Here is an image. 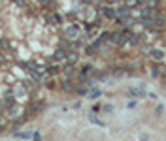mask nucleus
Masks as SVG:
<instances>
[{
  "label": "nucleus",
  "instance_id": "nucleus-9",
  "mask_svg": "<svg viewBox=\"0 0 166 141\" xmlns=\"http://www.w3.org/2000/svg\"><path fill=\"white\" fill-rule=\"evenodd\" d=\"M40 2V6H43V8H51L53 6V0H38Z\"/></svg>",
  "mask_w": 166,
  "mask_h": 141
},
{
  "label": "nucleus",
  "instance_id": "nucleus-13",
  "mask_svg": "<svg viewBox=\"0 0 166 141\" xmlns=\"http://www.w3.org/2000/svg\"><path fill=\"white\" fill-rule=\"evenodd\" d=\"M104 113H108V115H110V113H113V105H110V104H108V105H104Z\"/></svg>",
  "mask_w": 166,
  "mask_h": 141
},
{
  "label": "nucleus",
  "instance_id": "nucleus-3",
  "mask_svg": "<svg viewBox=\"0 0 166 141\" xmlns=\"http://www.w3.org/2000/svg\"><path fill=\"white\" fill-rule=\"evenodd\" d=\"M98 11H100V17L104 19H115V10L111 6H100Z\"/></svg>",
  "mask_w": 166,
  "mask_h": 141
},
{
  "label": "nucleus",
  "instance_id": "nucleus-10",
  "mask_svg": "<svg viewBox=\"0 0 166 141\" xmlns=\"http://www.w3.org/2000/svg\"><path fill=\"white\" fill-rule=\"evenodd\" d=\"M59 66H47V74H59Z\"/></svg>",
  "mask_w": 166,
  "mask_h": 141
},
{
  "label": "nucleus",
  "instance_id": "nucleus-7",
  "mask_svg": "<svg viewBox=\"0 0 166 141\" xmlns=\"http://www.w3.org/2000/svg\"><path fill=\"white\" fill-rule=\"evenodd\" d=\"M89 121H91V122H94L96 126H104V122L96 117V113H89Z\"/></svg>",
  "mask_w": 166,
  "mask_h": 141
},
{
  "label": "nucleus",
  "instance_id": "nucleus-1",
  "mask_svg": "<svg viewBox=\"0 0 166 141\" xmlns=\"http://www.w3.org/2000/svg\"><path fill=\"white\" fill-rule=\"evenodd\" d=\"M81 36H83V27L78 25V23L66 27V30H64V38H68V40H79Z\"/></svg>",
  "mask_w": 166,
  "mask_h": 141
},
{
  "label": "nucleus",
  "instance_id": "nucleus-5",
  "mask_svg": "<svg viewBox=\"0 0 166 141\" xmlns=\"http://www.w3.org/2000/svg\"><path fill=\"white\" fill-rule=\"evenodd\" d=\"M66 55H68L66 49H57L55 55H53V58H55V60H66Z\"/></svg>",
  "mask_w": 166,
  "mask_h": 141
},
{
  "label": "nucleus",
  "instance_id": "nucleus-8",
  "mask_svg": "<svg viewBox=\"0 0 166 141\" xmlns=\"http://www.w3.org/2000/svg\"><path fill=\"white\" fill-rule=\"evenodd\" d=\"M0 47H2V51H11V43L8 40H0Z\"/></svg>",
  "mask_w": 166,
  "mask_h": 141
},
{
  "label": "nucleus",
  "instance_id": "nucleus-6",
  "mask_svg": "<svg viewBox=\"0 0 166 141\" xmlns=\"http://www.w3.org/2000/svg\"><path fill=\"white\" fill-rule=\"evenodd\" d=\"M100 96H102V90H98V88H92V90L87 92V98H91V100H96Z\"/></svg>",
  "mask_w": 166,
  "mask_h": 141
},
{
  "label": "nucleus",
  "instance_id": "nucleus-4",
  "mask_svg": "<svg viewBox=\"0 0 166 141\" xmlns=\"http://www.w3.org/2000/svg\"><path fill=\"white\" fill-rule=\"evenodd\" d=\"M141 41H144V34H136V32L130 34V40H128L130 45H140Z\"/></svg>",
  "mask_w": 166,
  "mask_h": 141
},
{
  "label": "nucleus",
  "instance_id": "nucleus-14",
  "mask_svg": "<svg viewBox=\"0 0 166 141\" xmlns=\"http://www.w3.org/2000/svg\"><path fill=\"white\" fill-rule=\"evenodd\" d=\"M106 2H108V4H119L121 0H106Z\"/></svg>",
  "mask_w": 166,
  "mask_h": 141
},
{
  "label": "nucleus",
  "instance_id": "nucleus-11",
  "mask_svg": "<svg viewBox=\"0 0 166 141\" xmlns=\"http://www.w3.org/2000/svg\"><path fill=\"white\" fill-rule=\"evenodd\" d=\"M162 57H164L162 51H153V58H155V60H162Z\"/></svg>",
  "mask_w": 166,
  "mask_h": 141
},
{
  "label": "nucleus",
  "instance_id": "nucleus-12",
  "mask_svg": "<svg viewBox=\"0 0 166 141\" xmlns=\"http://www.w3.org/2000/svg\"><path fill=\"white\" fill-rule=\"evenodd\" d=\"M62 88H64V90H72V85H70V81H68V79H64V81H62Z\"/></svg>",
  "mask_w": 166,
  "mask_h": 141
},
{
  "label": "nucleus",
  "instance_id": "nucleus-2",
  "mask_svg": "<svg viewBox=\"0 0 166 141\" xmlns=\"http://www.w3.org/2000/svg\"><path fill=\"white\" fill-rule=\"evenodd\" d=\"M43 19H45V23H49V25H61L62 23V15L57 13V11H43Z\"/></svg>",
  "mask_w": 166,
  "mask_h": 141
}]
</instances>
